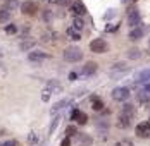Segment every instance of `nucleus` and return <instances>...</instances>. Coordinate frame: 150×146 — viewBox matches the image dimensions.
<instances>
[{"instance_id": "1", "label": "nucleus", "mask_w": 150, "mask_h": 146, "mask_svg": "<svg viewBox=\"0 0 150 146\" xmlns=\"http://www.w3.org/2000/svg\"><path fill=\"white\" fill-rule=\"evenodd\" d=\"M62 57H64L66 62H69V64H76V62H79L83 58V50L79 46H76V45L66 46L64 52H62Z\"/></svg>"}, {"instance_id": "2", "label": "nucleus", "mask_w": 150, "mask_h": 146, "mask_svg": "<svg viewBox=\"0 0 150 146\" xmlns=\"http://www.w3.org/2000/svg\"><path fill=\"white\" fill-rule=\"evenodd\" d=\"M21 12L24 15H36V12H38V4L35 0H24L21 4Z\"/></svg>"}, {"instance_id": "3", "label": "nucleus", "mask_w": 150, "mask_h": 146, "mask_svg": "<svg viewBox=\"0 0 150 146\" xmlns=\"http://www.w3.org/2000/svg\"><path fill=\"white\" fill-rule=\"evenodd\" d=\"M90 50L93 52V53H105V52L109 50V45H107V41H105V40H102V38H97V40L90 41Z\"/></svg>"}, {"instance_id": "4", "label": "nucleus", "mask_w": 150, "mask_h": 146, "mask_svg": "<svg viewBox=\"0 0 150 146\" xmlns=\"http://www.w3.org/2000/svg\"><path fill=\"white\" fill-rule=\"evenodd\" d=\"M110 96L116 100V102H126L128 98H129V89L124 86H119V88H114L112 89V93H110Z\"/></svg>"}, {"instance_id": "5", "label": "nucleus", "mask_w": 150, "mask_h": 146, "mask_svg": "<svg viewBox=\"0 0 150 146\" xmlns=\"http://www.w3.org/2000/svg\"><path fill=\"white\" fill-rule=\"evenodd\" d=\"M47 58H50V55L45 53V52H40V50H30V53H28L30 62H43Z\"/></svg>"}, {"instance_id": "6", "label": "nucleus", "mask_w": 150, "mask_h": 146, "mask_svg": "<svg viewBox=\"0 0 150 146\" xmlns=\"http://www.w3.org/2000/svg\"><path fill=\"white\" fill-rule=\"evenodd\" d=\"M128 72V65L124 64V62H117V64H114L112 67H110V76L112 77H117V76H122V74Z\"/></svg>"}, {"instance_id": "7", "label": "nucleus", "mask_w": 150, "mask_h": 146, "mask_svg": "<svg viewBox=\"0 0 150 146\" xmlns=\"http://www.w3.org/2000/svg\"><path fill=\"white\" fill-rule=\"evenodd\" d=\"M135 132H136L138 138H149L150 136V122H142V124H138Z\"/></svg>"}, {"instance_id": "8", "label": "nucleus", "mask_w": 150, "mask_h": 146, "mask_svg": "<svg viewBox=\"0 0 150 146\" xmlns=\"http://www.w3.org/2000/svg\"><path fill=\"white\" fill-rule=\"evenodd\" d=\"M128 24H129L131 28L142 26V15H140L138 11H131V12L128 14Z\"/></svg>"}, {"instance_id": "9", "label": "nucleus", "mask_w": 150, "mask_h": 146, "mask_svg": "<svg viewBox=\"0 0 150 146\" xmlns=\"http://www.w3.org/2000/svg\"><path fill=\"white\" fill-rule=\"evenodd\" d=\"M71 119L74 120L76 124H79V126H85V124L88 122V117H86V114H83V112H79V110H73Z\"/></svg>"}, {"instance_id": "10", "label": "nucleus", "mask_w": 150, "mask_h": 146, "mask_svg": "<svg viewBox=\"0 0 150 146\" xmlns=\"http://www.w3.org/2000/svg\"><path fill=\"white\" fill-rule=\"evenodd\" d=\"M97 69H98L97 62H86L85 67H83V71H81V74H83V76H91V74L97 72Z\"/></svg>"}, {"instance_id": "11", "label": "nucleus", "mask_w": 150, "mask_h": 146, "mask_svg": "<svg viewBox=\"0 0 150 146\" xmlns=\"http://www.w3.org/2000/svg\"><path fill=\"white\" fill-rule=\"evenodd\" d=\"M143 34H145V29L142 28V26H136L129 31V40H140V38H143Z\"/></svg>"}, {"instance_id": "12", "label": "nucleus", "mask_w": 150, "mask_h": 146, "mask_svg": "<svg viewBox=\"0 0 150 146\" xmlns=\"http://www.w3.org/2000/svg\"><path fill=\"white\" fill-rule=\"evenodd\" d=\"M71 12L74 15H83V14H86V7L81 2H76V4H73V7H71Z\"/></svg>"}, {"instance_id": "13", "label": "nucleus", "mask_w": 150, "mask_h": 146, "mask_svg": "<svg viewBox=\"0 0 150 146\" xmlns=\"http://www.w3.org/2000/svg\"><path fill=\"white\" fill-rule=\"evenodd\" d=\"M129 124H131V119H129V117L122 115V114L117 117V124H116V126H117L119 129H128V127H129Z\"/></svg>"}, {"instance_id": "14", "label": "nucleus", "mask_w": 150, "mask_h": 146, "mask_svg": "<svg viewBox=\"0 0 150 146\" xmlns=\"http://www.w3.org/2000/svg\"><path fill=\"white\" fill-rule=\"evenodd\" d=\"M47 88L50 89L52 95H55V93H60V91H62V86L59 84V81H55V79H50V81L47 83Z\"/></svg>"}, {"instance_id": "15", "label": "nucleus", "mask_w": 150, "mask_h": 146, "mask_svg": "<svg viewBox=\"0 0 150 146\" xmlns=\"http://www.w3.org/2000/svg\"><path fill=\"white\" fill-rule=\"evenodd\" d=\"M135 79L138 83H145V81H150V69H145V71H142V72H138L135 76Z\"/></svg>"}, {"instance_id": "16", "label": "nucleus", "mask_w": 150, "mask_h": 146, "mask_svg": "<svg viewBox=\"0 0 150 146\" xmlns=\"http://www.w3.org/2000/svg\"><path fill=\"white\" fill-rule=\"evenodd\" d=\"M35 43H36V41H33L31 38H28V40H24V41H21V43H19V50L28 52V50H31V48L35 46Z\"/></svg>"}, {"instance_id": "17", "label": "nucleus", "mask_w": 150, "mask_h": 146, "mask_svg": "<svg viewBox=\"0 0 150 146\" xmlns=\"http://www.w3.org/2000/svg\"><path fill=\"white\" fill-rule=\"evenodd\" d=\"M17 7H19V2L17 0H5V4H4V9L9 11V12L17 11Z\"/></svg>"}, {"instance_id": "18", "label": "nucleus", "mask_w": 150, "mask_h": 146, "mask_svg": "<svg viewBox=\"0 0 150 146\" xmlns=\"http://www.w3.org/2000/svg\"><path fill=\"white\" fill-rule=\"evenodd\" d=\"M67 105H69V100H60V102H57L55 105H54V107H52V110H50V112L55 115L57 112H60V110H62L64 107H67Z\"/></svg>"}, {"instance_id": "19", "label": "nucleus", "mask_w": 150, "mask_h": 146, "mask_svg": "<svg viewBox=\"0 0 150 146\" xmlns=\"http://www.w3.org/2000/svg\"><path fill=\"white\" fill-rule=\"evenodd\" d=\"M121 114L131 119V117L135 115V107H133V105H129V103H126V105L122 107V110H121Z\"/></svg>"}, {"instance_id": "20", "label": "nucleus", "mask_w": 150, "mask_h": 146, "mask_svg": "<svg viewBox=\"0 0 150 146\" xmlns=\"http://www.w3.org/2000/svg\"><path fill=\"white\" fill-rule=\"evenodd\" d=\"M138 102L140 103H149L150 102V89H143L138 93Z\"/></svg>"}, {"instance_id": "21", "label": "nucleus", "mask_w": 150, "mask_h": 146, "mask_svg": "<svg viewBox=\"0 0 150 146\" xmlns=\"http://www.w3.org/2000/svg\"><path fill=\"white\" fill-rule=\"evenodd\" d=\"M73 28H74L76 31H81V29L85 28V21H83L81 15H76L74 17V21H73Z\"/></svg>"}, {"instance_id": "22", "label": "nucleus", "mask_w": 150, "mask_h": 146, "mask_svg": "<svg viewBox=\"0 0 150 146\" xmlns=\"http://www.w3.org/2000/svg\"><path fill=\"white\" fill-rule=\"evenodd\" d=\"M126 55H128V58H129V60H138V58L142 57V52H140L138 48H129Z\"/></svg>"}, {"instance_id": "23", "label": "nucleus", "mask_w": 150, "mask_h": 146, "mask_svg": "<svg viewBox=\"0 0 150 146\" xmlns=\"http://www.w3.org/2000/svg\"><path fill=\"white\" fill-rule=\"evenodd\" d=\"M67 36H69L71 40H76V41H78V40L81 38V34H79V31H76V29L73 28V26H71V28H67Z\"/></svg>"}, {"instance_id": "24", "label": "nucleus", "mask_w": 150, "mask_h": 146, "mask_svg": "<svg viewBox=\"0 0 150 146\" xmlns=\"http://www.w3.org/2000/svg\"><path fill=\"white\" fill-rule=\"evenodd\" d=\"M91 108H93V110H97V112L104 110V102H102V100H98V98H93V102H91Z\"/></svg>"}, {"instance_id": "25", "label": "nucleus", "mask_w": 150, "mask_h": 146, "mask_svg": "<svg viewBox=\"0 0 150 146\" xmlns=\"http://www.w3.org/2000/svg\"><path fill=\"white\" fill-rule=\"evenodd\" d=\"M26 141H28L30 145H36V143H38L40 139H38V136H36V132H33V131H31L30 134H28V138H26Z\"/></svg>"}, {"instance_id": "26", "label": "nucleus", "mask_w": 150, "mask_h": 146, "mask_svg": "<svg viewBox=\"0 0 150 146\" xmlns=\"http://www.w3.org/2000/svg\"><path fill=\"white\" fill-rule=\"evenodd\" d=\"M59 122H60V115H55L54 117V120H52V126H50V134H54L55 132V129H57V126H59Z\"/></svg>"}, {"instance_id": "27", "label": "nucleus", "mask_w": 150, "mask_h": 146, "mask_svg": "<svg viewBox=\"0 0 150 146\" xmlns=\"http://www.w3.org/2000/svg\"><path fill=\"white\" fill-rule=\"evenodd\" d=\"M9 19H11V12L5 11V9H2L0 11V22H7Z\"/></svg>"}, {"instance_id": "28", "label": "nucleus", "mask_w": 150, "mask_h": 146, "mask_svg": "<svg viewBox=\"0 0 150 146\" xmlns=\"http://www.w3.org/2000/svg\"><path fill=\"white\" fill-rule=\"evenodd\" d=\"M17 31H19V28L16 24H7L5 26V33L7 34H17Z\"/></svg>"}, {"instance_id": "29", "label": "nucleus", "mask_w": 150, "mask_h": 146, "mask_svg": "<svg viewBox=\"0 0 150 146\" xmlns=\"http://www.w3.org/2000/svg\"><path fill=\"white\" fill-rule=\"evenodd\" d=\"M50 96H52V93H50V89L45 86L43 89H42V100H43V102H48V100H50Z\"/></svg>"}, {"instance_id": "30", "label": "nucleus", "mask_w": 150, "mask_h": 146, "mask_svg": "<svg viewBox=\"0 0 150 146\" xmlns=\"http://www.w3.org/2000/svg\"><path fill=\"white\" fill-rule=\"evenodd\" d=\"M42 19H43L45 22H50V21H52V12H50V11H43V15H42Z\"/></svg>"}, {"instance_id": "31", "label": "nucleus", "mask_w": 150, "mask_h": 146, "mask_svg": "<svg viewBox=\"0 0 150 146\" xmlns=\"http://www.w3.org/2000/svg\"><path fill=\"white\" fill-rule=\"evenodd\" d=\"M0 146H17V141L16 139H7V141L0 143Z\"/></svg>"}, {"instance_id": "32", "label": "nucleus", "mask_w": 150, "mask_h": 146, "mask_svg": "<svg viewBox=\"0 0 150 146\" xmlns=\"http://www.w3.org/2000/svg\"><path fill=\"white\" fill-rule=\"evenodd\" d=\"M73 134H76V127H67V129H66V136H67V138L73 136Z\"/></svg>"}, {"instance_id": "33", "label": "nucleus", "mask_w": 150, "mask_h": 146, "mask_svg": "<svg viewBox=\"0 0 150 146\" xmlns=\"http://www.w3.org/2000/svg\"><path fill=\"white\" fill-rule=\"evenodd\" d=\"M60 146H71V138H66V139L60 143Z\"/></svg>"}, {"instance_id": "34", "label": "nucleus", "mask_w": 150, "mask_h": 146, "mask_svg": "<svg viewBox=\"0 0 150 146\" xmlns=\"http://www.w3.org/2000/svg\"><path fill=\"white\" fill-rule=\"evenodd\" d=\"M17 33H21V34H28V33H30V26H24V28L21 29V31H17Z\"/></svg>"}, {"instance_id": "35", "label": "nucleus", "mask_w": 150, "mask_h": 146, "mask_svg": "<svg viewBox=\"0 0 150 146\" xmlns=\"http://www.w3.org/2000/svg\"><path fill=\"white\" fill-rule=\"evenodd\" d=\"M0 69H5V65H4V64H2V62H0Z\"/></svg>"}, {"instance_id": "36", "label": "nucleus", "mask_w": 150, "mask_h": 146, "mask_svg": "<svg viewBox=\"0 0 150 146\" xmlns=\"http://www.w3.org/2000/svg\"><path fill=\"white\" fill-rule=\"evenodd\" d=\"M48 2H52V4H57V2H59V0H48Z\"/></svg>"}, {"instance_id": "37", "label": "nucleus", "mask_w": 150, "mask_h": 146, "mask_svg": "<svg viewBox=\"0 0 150 146\" xmlns=\"http://www.w3.org/2000/svg\"><path fill=\"white\" fill-rule=\"evenodd\" d=\"M121 2H122V4H126V2H129V0H121Z\"/></svg>"}, {"instance_id": "38", "label": "nucleus", "mask_w": 150, "mask_h": 146, "mask_svg": "<svg viewBox=\"0 0 150 146\" xmlns=\"http://www.w3.org/2000/svg\"><path fill=\"white\" fill-rule=\"evenodd\" d=\"M2 134H4V129H0V136H2Z\"/></svg>"}, {"instance_id": "39", "label": "nucleus", "mask_w": 150, "mask_h": 146, "mask_svg": "<svg viewBox=\"0 0 150 146\" xmlns=\"http://www.w3.org/2000/svg\"><path fill=\"white\" fill-rule=\"evenodd\" d=\"M2 53H4V52H2V48H0V57H2Z\"/></svg>"}, {"instance_id": "40", "label": "nucleus", "mask_w": 150, "mask_h": 146, "mask_svg": "<svg viewBox=\"0 0 150 146\" xmlns=\"http://www.w3.org/2000/svg\"><path fill=\"white\" fill-rule=\"evenodd\" d=\"M149 52H150V40H149Z\"/></svg>"}]
</instances>
